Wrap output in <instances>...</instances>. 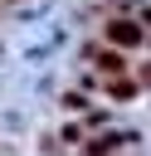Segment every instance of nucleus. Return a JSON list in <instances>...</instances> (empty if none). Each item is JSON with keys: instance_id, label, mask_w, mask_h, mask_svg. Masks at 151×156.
<instances>
[{"instance_id": "obj_1", "label": "nucleus", "mask_w": 151, "mask_h": 156, "mask_svg": "<svg viewBox=\"0 0 151 156\" xmlns=\"http://www.w3.org/2000/svg\"><path fill=\"white\" fill-rule=\"evenodd\" d=\"M102 34H107V44H117V49H136V44H141V24H136V20H112Z\"/></svg>"}]
</instances>
